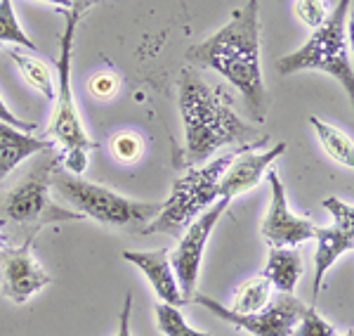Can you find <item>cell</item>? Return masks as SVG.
I'll return each instance as SVG.
<instances>
[{
  "label": "cell",
  "instance_id": "obj_1",
  "mask_svg": "<svg viewBox=\"0 0 354 336\" xmlns=\"http://www.w3.org/2000/svg\"><path fill=\"white\" fill-rule=\"evenodd\" d=\"M187 62L220 73L241 93L253 121L262 123L270 112V93L260 64V3L248 0L236 8L225 26L203 43L187 50Z\"/></svg>",
  "mask_w": 354,
  "mask_h": 336
},
{
  "label": "cell",
  "instance_id": "obj_2",
  "mask_svg": "<svg viewBox=\"0 0 354 336\" xmlns=\"http://www.w3.org/2000/svg\"><path fill=\"white\" fill-rule=\"evenodd\" d=\"M177 107L185 126L182 168L201 166L220 150L243 145L253 130L234 112L232 98L222 85H215L196 69H182L177 81Z\"/></svg>",
  "mask_w": 354,
  "mask_h": 336
},
{
  "label": "cell",
  "instance_id": "obj_3",
  "mask_svg": "<svg viewBox=\"0 0 354 336\" xmlns=\"http://www.w3.org/2000/svg\"><path fill=\"white\" fill-rule=\"evenodd\" d=\"M352 0H338L326 15L322 26L312 28V36L295 53L283 55L277 62V71L281 76H293L300 71H324L340 81L347 93H354V69L347 43V17H350Z\"/></svg>",
  "mask_w": 354,
  "mask_h": 336
},
{
  "label": "cell",
  "instance_id": "obj_4",
  "mask_svg": "<svg viewBox=\"0 0 354 336\" xmlns=\"http://www.w3.org/2000/svg\"><path fill=\"white\" fill-rule=\"evenodd\" d=\"M243 147V145H241ZM241 147L232 152H225L220 157L208 159L201 166L187 168V173L182 178L173 182V192L170 197L161 204V211L149 220V225L142 227L145 235H153V232H163V235H182L185 227L192 223L196 215H201L210 204H215L220 199L218 185L222 173L232 163L234 154Z\"/></svg>",
  "mask_w": 354,
  "mask_h": 336
},
{
  "label": "cell",
  "instance_id": "obj_5",
  "mask_svg": "<svg viewBox=\"0 0 354 336\" xmlns=\"http://www.w3.org/2000/svg\"><path fill=\"white\" fill-rule=\"evenodd\" d=\"M50 187L81 215H88V218L109 227H140L142 230L161 211V204L128 199L59 168L53 170Z\"/></svg>",
  "mask_w": 354,
  "mask_h": 336
},
{
  "label": "cell",
  "instance_id": "obj_6",
  "mask_svg": "<svg viewBox=\"0 0 354 336\" xmlns=\"http://www.w3.org/2000/svg\"><path fill=\"white\" fill-rule=\"evenodd\" d=\"M57 166V159H45L38 163L26 178H21L12 190L0 199V225H19L33 227L38 232L45 225L53 223H71V220H83L78 211H68L57 206L50 197V178Z\"/></svg>",
  "mask_w": 354,
  "mask_h": 336
},
{
  "label": "cell",
  "instance_id": "obj_7",
  "mask_svg": "<svg viewBox=\"0 0 354 336\" xmlns=\"http://www.w3.org/2000/svg\"><path fill=\"white\" fill-rule=\"evenodd\" d=\"M88 8H78L73 5L71 10H66V21L64 31H62V57L57 64V90H55V114L50 121L48 135L53 138L55 145L62 147V154L68 152H90L95 147V142L85 133L81 116H78L76 102H73V85H71V62H73V41H76V26L81 21L83 12Z\"/></svg>",
  "mask_w": 354,
  "mask_h": 336
},
{
  "label": "cell",
  "instance_id": "obj_8",
  "mask_svg": "<svg viewBox=\"0 0 354 336\" xmlns=\"http://www.w3.org/2000/svg\"><path fill=\"white\" fill-rule=\"evenodd\" d=\"M232 199L220 197L215 204H210L201 215L192 220L185 227V235L180 237V244L175 247V251L170 254V265L175 270L177 287L182 294V303H192V296L196 294V282H198V270H201V260L208 237L213 235L215 225L222 215L227 213Z\"/></svg>",
  "mask_w": 354,
  "mask_h": 336
},
{
  "label": "cell",
  "instance_id": "obj_9",
  "mask_svg": "<svg viewBox=\"0 0 354 336\" xmlns=\"http://www.w3.org/2000/svg\"><path fill=\"white\" fill-rule=\"evenodd\" d=\"M192 303L203 306L213 315H218L220 320L230 322L232 327L243 329V332L253 336H290L300 320L302 310H305V303L295 294H281L265 310L250 312V315H239V312L230 310L227 306H222L220 301H213L210 296L198 292L192 296Z\"/></svg>",
  "mask_w": 354,
  "mask_h": 336
},
{
  "label": "cell",
  "instance_id": "obj_10",
  "mask_svg": "<svg viewBox=\"0 0 354 336\" xmlns=\"http://www.w3.org/2000/svg\"><path fill=\"white\" fill-rule=\"evenodd\" d=\"M33 239L36 232L17 247L8 244L0 249V292L12 303H26L33 294L50 284V275L33 258Z\"/></svg>",
  "mask_w": 354,
  "mask_h": 336
},
{
  "label": "cell",
  "instance_id": "obj_11",
  "mask_svg": "<svg viewBox=\"0 0 354 336\" xmlns=\"http://www.w3.org/2000/svg\"><path fill=\"white\" fill-rule=\"evenodd\" d=\"M267 142H270L267 138L253 140L250 145H243L241 150L234 154L232 163L227 166V170L220 178V185H218L220 197L234 199V197L243 195V192L253 190V187H258L262 175H265L272 163L277 161L279 157H283V152H286V142H279V145H274L265 152H253V150L265 147Z\"/></svg>",
  "mask_w": 354,
  "mask_h": 336
},
{
  "label": "cell",
  "instance_id": "obj_12",
  "mask_svg": "<svg viewBox=\"0 0 354 336\" xmlns=\"http://www.w3.org/2000/svg\"><path fill=\"white\" fill-rule=\"evenodd\" d=\"M267 180H270V187H272L270 211H267L265 220H262V237L267 239V244H272V247L295 249L298 244L307 242V239H314L317 225L290 211L286 190H283L281 178L277 175V170H270Z\"/></svg>",
  "mask_w": 354,
  "mask_h": 336
},
{
  "label": "cell",
  "instance_id": "obj_13",
  "mask_svg": "<svg viewBox=\"0 0 354 336\" xmlns=\"http://www.w3.org/2000/svg\"><path fill=\"white\" fill-rule=\"evenodd\" d=\"M123 258L145 272L147 280L151 282L153 292H156V296L163 303L177 306V308L185 306L182 303L180 287H177L175 270L170 265L168 249H158V251H123Z\"/></svg>",
  "mask_w": 354,
  "mask_h": 336
},
{
  "label": "cell",
  "instance_id": "obj_14",
  "mask_svg": "<svg viewBox=\"0 0 354 336\" xmlns=\"http://www.w3.org/2000/svg\"><path fill=\"white\" fill-rule=\"evenodd\" d=\"M317 254H314V284H312V303H317L319 294L324 289L326 272L333 267L342 254H350L354 249V227H317Z\"/></svg>",
  "mask_w": 354,
  "mask_h": 336
},
{
  "label": "cell",
  "instance_id": "obj_15",
  "mask_svg": "<svg viewBox=\"0 0 354 336\" xmlns=\"http://www.w3.org/2000/svg\"><path fill=\"white\" fill-rule=\"evenodd\" d=\"M53 147L55 142L50 138H38L36 133H24L8 123H0V182L28 157L50 152Z\"/></svg>",
  "mask_w": 354,
  "mask_h": 336
},
{
  "label": "cell",
  "instance_id": "obj_16",
  "mask_svg": "<svg viewBox=\"0 0 354 336\" xmlns=\"http://www.w3.org/2000/svg\"><path fill=\"white\" fill-rule=\"evenodd\" d=\"M262 275L270 280L279 294H295V287H298L302 275V256L288 247H272Z\"/></svg>",
  "mask_w": 354,
  "mask_h": 336
},
{
  "label": "cell",
  "instance_id": "obj_17",
  "mask_svg": "<svg viewBox=\"0 0 354 336\" xmlns=\"http://www.w3.org/2000/svg\"><path fill=\"white\" fill-rule=\"evenodd\" d=\"M310 126L314 128V133H317L324 152H326L335 163H340V166H345V168L354 166V145H352L350 135L342 133L340 128L330 126L326 121H322L319 116H310Z\"/></svg>",
  "mask_w": 354,
  "mask_h": 336
},
{
  "label": "cell",
  "instance_id": "obj_18",
  "mask_svg": "<svg viewBox=\"0 0 354 336\" xmlns=\"http://www.w3.org/2000/svg\"><path fill=\"white\" fill-rule=\"evenodd\" d=\"M274 287L265 275H258L253 280H245L236 287L232 299V308L239 315H250V312H260L272 303Z\"/></svg>",
  "mask_w": 354,
  "mask_h": 336
},
{
  "label": "cell",
  "instance_id": "obj_19",
  "mask_svg": "<svg viewBox=\"0 0 354 336\" xmlns=\"http://www.w3.org/2000/svg\"><path fill=\"white\" fill-rule=\"evenodd\" d=\"M8 55H10V60L19 67L24 81L31 85L33 90L43 93L48 100H55V76H53V69H50L45 62L36 60V57H28L21 53V50H10Z\"/></svg>",
  "mask_w": 354,
  "mask_h": 336
},
{
  "label": "cell",
  "instance_id": "obj_20",
  "mask_svg": "<svg viewBox=\"0 0 354 336\" xmlns=\"http://www.w3.org/2000/svg\"><path fill=\"white\" fill-rule=\"evenodd\" d=\"M0 43H15L19 48L33 50L36 53V43L26 36V31L17 21V12L12 0H0Z\"/></svg>",
  "mask_w": 354,
  "mask_h": 336
},
{
  "label": "cell",
  "instance_id": "obj_21",
  "mask_svg": "<svg viewBox=\"0 0 354 336\" xmlns=\"http://www.w3.org/2000/svg\"><path fill=\"white\" fill-rule=\"evenodd\" d=\"M156 324L158 329L165 334V336H210L208 332H198L187 324L185 315L180 312L177 306H170V303H158L156 306Z\"/></svg>",
  "mask_w": 354,
  "mask_h": 336
},
{
  "label": "cell",
  "instance_id": "obj_22",
  "mask_svg": "<svg viewBox=\"0 0 354 336\" xmlns=\"http://www.w3.org/2000/svg\"><path fill=\"white\" fill-rule=\"evenodd\" d=\"M290 336H335V329L328 320H324V317L319 315L312 303V306H305V310H302L300 320L295 324Z\"/></svg>",
  "mask_w": 354,
  "mask_h": 336
},
{
  "label": "cell",
  "instance_id": "obj_23",
  "mask_svg": "<svg viewBox=\"0 0 354 336\" xmlns=\"http://www.w3.org/2000/svg\"><path fill=\"white\" fill-rule=\"evenodd\" d=\"M111 154L121 163H135L145 154V142L137 133H118L111 140Z\"/></svg>",
  "mask_w": 354,
  "mask_h": 336
},
{
  "label": "cell",
  "instance_id": "obj_24",
  "mask_svg": "<svg viewBox=\"0 0 354 336\" xmlns=\"http://www.w3.org/2000/svg\"><path fill=\"white\" fill-rule=\"evenodd\" d=\"M295 15L305 26L317 28L324 24L328 10L324 0H295Z\"/></svg>",
  "mask_w": 354,
  "mask_h": 336
},
{
  "label": "cell",
  "instance_id": "obj_25",
  "mask_svg": "<svg viewBox=\"0 0 354 336\" xmlns=\"http://www.w3.org/2000/svg\"><path fill=\"white\" fill-rule=\"evenodd\" d=\"M88 88H90V93H93L97 100H109V98H113V95L118 93V88H121V81H118L116 73L100 71V73H95V76L90 78Z\"/></svg>",
  "mask_w": 354,
  "mask_h": 336
},
{
  "label": "cell",
  "instance_id": "obj_26",
  "mask_svg": "<svg viewBox=\"0 0 354 336\" xmlns=\"http://www.w3.org/2000/svg\"><path fill=\"white\" fill-rule=\"evenodd\" d=\"M324 209L328 211L330 215H333L335 223L338 227H354V209L352 204L342 202L338 197H326L324 199Z\"/></svg>",
  "mask_w": 354,
  "mask_h": 336
},
{
  "label": "cell",
  "instance_id": "obj_27",
  "mask_svg": "<svg viewBox=\"0 0 354 336\" xmlns=\"http://www.w3.org/2000/svg\"><path fill=\"white\" fill-rule=\"evenodd\" d=\"M0 123H8V126H12V128H19V130H24V133H33V130L38 128L36 123H31V121H24V118L15 116V112H10V107L5 105L3 95H0Z\"/></svg>",
  "mask_w": 354,
  "mask_h": 336
},
{
  "label": "cell",
  "instance_id": "obj_28",
  "mask_svg": "<svg viewBox=\"0 0 354 336\" xmlns=\"http://www.w3.org/2000/svg\"><path fill=\"white\" fill-rule=\"evenodd\" d=\"M130 315H133V294H125L123 301V310H121V324H118V334L116 336H133L130 332Z\"/></svg>",
  "mask_w": 354,
  "mask_h": 336
},
{
  "label": "cell",
  "instance_id": "obj_29",
  "mask_svg": "<svg viewBox=\"0 0 354 336\" xmlns=\"http://www.w3.org/2000/svg\"><path fill=\"white\" fill-rule=\"evenodd\" d=\"M36 3H45V5H55V8H59L62 12H66V10H71V0H36Z\"/></svg>",
  "mask_w": 354,
  "mask_h": 336
},
{
  "label": "cell",
  "instance_id": "obj_30",
  "mask_svg": "<svg viewBox=\"0 0 354 336\" xmlns=\"http://www.w3.org/2000/svg\"><path fill=\"white\" fill-rule=\"evenodd\" d=\"M5 247H8V235H5L3 225H0V249H5Z\"/></svg>",
  "mask_w": 354,
  "mask_h": 336
},
{
  "label": "cell",
  "instance_id": "obj_31",
  "mask_svg": "<svg viewBox=\"0 0 354 336\" xmlns=\"http://www.w3.org/2000/svg\"><path fill=\"white\" fill-rule=\"evenodd\" d=\"M93 0H71V5H78V8H88Z\"/></svg>",
  "mask_w": 354,
  "mask_h": 336
},
{
  "label": "cell",
  "instance_id": "obj_32",
  "mask_svg": "<svg viewBox=\"0 0 354 336\" xmlns=\"http://www.w3.org/2000/svg\"><path fill=\"white\" fill-rule=\"evenodd\" d=\"M340 336H354V334H352V329H350V332H347V334H340Z\"/></svg>",
  "mask_w": 354,
  "mask_h": 336
},
{
  "label": "cell",
  "instance_id": "obj_33",
  "mask_svg": "<svg viewBox=\"0 0 354 336\" xmlns=\"http://www.w3.org/2000/svg\"><path fill=\"white\" fill-rule=\"evenodd\" d=\"M0 45H3V43H0Z\"/></svg>",
  "mask_w": 354,
  "mask_h": 336
}]
</instances>
